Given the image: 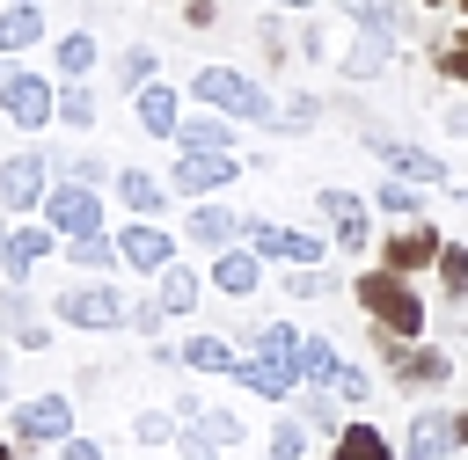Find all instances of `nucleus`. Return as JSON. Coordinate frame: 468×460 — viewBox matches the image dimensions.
<instances>
[{
    "label": "nucleus",
    "instance_id": "1",
    "mask_svg": "<svg viewBox=\"0 0 468 460\" xmlns=\"http://www.w3.org/2000/svg\"><path fill=\"white\" fill-rule=\"evenodd\" d=\"M351 299L366 307L373 329L402 336V343H424V292L402 277V270H358L351 277Z\"/></svg>",
    "mask_w": 468,
    "mask_h": 460
},
{
    "label": "nucleus",
    "instance_id": "2",
    "mask_svg": "<svg viewBox=\"0 0 468 460\" xmlns=\"http://www.w3.org/2000/svg\"><path fill=\"white\" fill-rule=\"evenodd\" d=\"M190 102H205L219 117H241V124H278V95L241 66H197L190 73Z\"/></svg>",
    "mask_w": 468,
    "mask_h": 460
},
{
    "label": "nucleus",
    "instance_id": "3",
    "mask_svg": "<svg viewBox=\"0 0 468 460\" xmlns=\"http://www.w3.org/2000/svg\"><path fill=\"white\" fill-rule=\"evenodd\" d=\"M51 314H58L66 329H88V336H110V329H124V314H132V299H124L117 285H102V277H80V285H66V292L51 299Z\"/></svg>",
    "mask_w": 468,
    "mask_h": 460
},
{
    "label": "nucleus",
    "instance_id": "4",
    "mask_svg": "<svg viewBox=\"0 0 468 460\" xmlns=\"http://www.w3.org/2000/svg\"><path fill=\"white\" fill-rule=\"evenodd\" d=\"M0 117H7L15 131H44V124H58V88H51L44 73H29V66H7V80H0Z\"/></svg>",
    "mask_w": 468,
    "mask_h": 460
},
{
    "label": "nucleus",
    "instance_id": "5",
    "mask_svg": "<svg viewBox=\"0 0 468 460\" xmlns=\"http://www.w3.org/2000/svg\"><path fill=\"white\" fill-rule=\"evenodd\" d=\"M44 197H51V153H7L0 161V219H29V212H44Z\"/></svg>",
    "mask_w": 468,
    "mask_h": 460
},
{
    "label": "nucleus",
    "instance_id": "6",
    "mask_svg": "<svg viewBox=\"0 0 468 460\" xmlns=\"http://www.w3.org/2000/svg\"><path fill=\"white\" fill-rule=\"evenodd\" d=\"M358 146L380 161V168H395L402 183H417V190H431V183H446V153H431V146H410V139H395V131H358Z\"/></svg>",
    "mask_w": 468,
    "mask_h": 460
},
{
    "label": "nucleus",
    "instance_id": "7",
    "mask_svg": "<svg viewBox=\"0 0 468 460\" xmlns=\"http://www.w3.org/2000/svg\"><path fill=\"white\" fill-rule=\"evenodd\" d=\"M7 431L22 438V445H66L73 438V394H29V402H15L7 409Z\"/></svg>",
    "mask_w": 468,
    "mask_h": 460
},
{
    "label": "nucleus",
    "instance_id": "8",
    "mask_svg": "<svg viewBox=\"0 0 468 460\" xmlns=\"http://www.w3.org/2000/svg\"><path fill=\"white\" fill-rule=\"evenodd\" d=\"M314 212L336 226V248H344V256H366V248H373V204H366L358 190L322 183V190H314Z\"/></svg>",
    "mask_w": 468,
    "mask_h": 460
},
{
    "label": "nucleus",
    "instance_id": "9",
    "mask_svg": "<svg viewBox=\"0 0 468 460\" xmlns=\"http://www.w3.org/2000/svg\"><path fill=\"white\" fill-rule=\"evenodd\" d=\"M44 226H51L58 241L102 234V197H95L88 183H51V197H44Z\"/></svg>",
    "mask_w": 468,
    "mask_h": 460
},
{
    "label": "nucleus",
    "instance_id": "10",
    "mask_svg": "<svg viewBox=\"0 0 468 460\" xmlns=\"http://www.w3.org/2000/svg\"><path fill=\"white\" fill-rule=\"evenodd\" d=\"M44 256H58V234H51L44 219H15L7 241H0V277H7V285H29V270H37Z\"/></svg>",
    "mask_w": 468,
    "mask_h": 460
},
{
    "label": "nucleus",
    "instance_id": "11",
    "mask_svg": "<svg viewBox=\"0 0 468 460\" xmlns=\"http://www.w3.org/2000/svg\"><path fill=\"white\" fill-rule=\"evenodd\" d=\"M183 234L197 241V248H241L249 241V212H234V204H212V197H197L190 212H183Z\"/></svg>",
    "mask_w": 468,
    "mask_h": 460
},
{
    "label": "nucleus",
    "instance_id": "12",
    "mask_svg": "<svg viewBox=\"0 0 468 460\" xmlns=\"http://www.w3.org/2000/svg\"><path fill=\"white\" fill-rule=\"evenodd\" d=\"M439 248H446V241H439L431 219H402V226L380 241V270H402V277H410V270H431Z\"/></svg>",
    "mask_w": 468,
    "mask_h": 460
},
{
    "label": "nucleus",
    "instance_id": "13",
    "mask_svg": "<svg viewBox=\"0 0 468 460\" xmlns=\"http://www.w3.org/2000/svg\"><path fill=\"white\" fill-rule=\"evenodd\" d=\"M241 168H249L241 153H176L168 183H176L183 197H212V190H227V183H234Z\"/></svg>",
    "mask_w": 468,
    "mask_h": 460
},
{
    "label": "nucleus",
    "instance_id": "14",
    "mask_svg": "<svg viewBox=\"0 0 468 460\" xmlns=\"http://www.w3.org/2000/svg\"><path fill=\"white\" fill-rule=\"evenodd\" d=\"M249 248L263 263H322V234H300V226H278V219H249Z\"/></svg>",
    "mask_w": 468,
    "mask_h": 460
},
{
    "label": "nucleus",
    "instance_id": "15",
    "mask_svg": "<svg viewBox=\"0 0 468 460\" xmlns=\"http://www.w3.org/2000/svg\"><path fill=\"white\" fill-rule=\"evenodd\" d=\"M388 66H395V29H358V22H351V44H344L336 73H344V80H380Z\"/></svg>",
    "mask_w": 468,
    "mask_h": 460
},
{
    "label": "nucleus",
    "instance_id": "16",
    "mask_svg": "<svg viewBox=\"0 0 468 460\" xmlns=\"http://www.w3.org/2000/svg\"><path fill=\"white\" fill-rule=\"evenodd\" d=\"M117 256H124V270H146V277H161V270L176 263V241H168L154 219H132V226H117Z\"/></svg>",
    "mask_w": 468,
    "mask_h": 460
},
{
    "label": "nucleus",
    "instance_id": "17",
    "mask_svg": "<svg viewBox=\"0 0 468 460\" xmlns=\"http://www.w3.org/2000/svg\"><path fill=\"white\" fill-rule=\"evenodd\" d=\"M453 445H461L453 409H417V416H410V431H402V460H446Z\"/></svg>",
    "mask_w": 468,
    "mask_h": 460
},
{
    "label": "nucleus",
    "instance_id": "18",
    "mask_svg": "<svg viewBox=\"0 0 468 460\" xmlns=\"http://www.w3.org/2000/svg\"><path fill=\"white\" fill-rule=\"evenodd\" d=\"M132 117H139L146 139H176V124H183V95H176L168 80H146V88L132 95Z\"/></svg>",
    "mask_w": 468,
    "mask_h": 460
},
{
    "label": "nucleus",
    "instance_id": "19",
    "mask_svg": "<svg viewBox=\"0 0 468 460\" xmlns=\"http://www.w3.org/2000/svg\"><path fill=\"white\" fill-rule=\"evenodd\" d=\"M176 146L183 153H234V117H219V110H183V124H176Z\"/></svg>",
    "mask_w": 468,
    "mask_h": 460
},
{
    "label": "nucleus",
    "instance_id": "20",
    "mask_svg": "<svg viewBox=\"0 0 468 460\" xmlns=\"http://www.w3.org/2000/svg\"><path fill=\"white\" fill-rule=\"evenodd\" d=\"M234 387H249V394H263V402H292V394H300V372L249 350V358H234Z\"/></svg>",
    "mask_w": 468,
    "mask_h": 460
},
{
    "label": "nucleus",
    "instance_id": "21",
    "mask_svg": "<svg viewBox=\"0 0 468 460\" xmlns=\"http://www.w3.org/2000/svg\"><path fill=\"white\" fill-rule=\"evenodd\" d=\"M0 329H7L15 350H44V343H51V329L37 321V299H29L22 285H0Z\"/></svg>",
    "mask_w": 468,
    "mask_h": 460
},
{
    "label": "nucleus",
    "instance_id": "22",
    "mask_svg": "<svg viewBox=\"0 0 468 460\" xmlns=\"http://www.w3.org/2000/svg\"><path fill=\"white\" fill-rule=\"evenodd\" d=\"M256 285H263V256H256V248H219V256H212V292L249 299Z\"/></svg>",
    "mask_w": 468,
    "mask_h": 460
},
{
    "label": "nucleus",
    "instance_id": "23",
    "mask_svg": "<svg viewBox=\"0 0 468 460\" xmlns=\"http://www.w3.org/2000/svg\"><path fill=\"white\" fill-rule=\"evenodd\" d=\"M110 183H117V204H124L132 219H154V212H168V190H161L146 168H117Z\"/></svg>",
    "mask_w": 468,
    "mask_h": 460
},
{
    "label": "nucleus",
    "instance_id": "24",
    "mask_svg": "<svg viewBox=\"0 0 468 460\" xmlns=\"http://www.w3.org/2000/svg\"><path fill=\"white\" fill-rule=\"evenodd\" d=\"M154 299H161V314H197V299H205V277H197L190 263H168V270L154 277Z\"/></svg>",
    "mask_w": 468,
    "mask_h": 460
},
{
    "label": "nucleus",
    "instance_id": "25",
    "mask_svg": "<svg viewBox=\"0 0 468 460\" xmlns=\"http://www.w3.org/2000/svg\"><path fill=\"white\" fill-rule=\"evenodd\" d=\"M44 44V7H0V58H22V51H37Z\"/></svg>",
    "mask_w": 468,
    "mask_h": 460
},
{
    "label": "nucleus",
    "instance_id": "26",
    "mask_svg": "<svg viewBox=\"0 0 468 460\" xmlns=\"http://www.w3.org/2000/svg\"><path fill=\"white\" fill-rule=\"evenodd\" d=\"M58 256L73 263V270H88V277H102V270H117L124 256H117V234H80V241H58Z\"/></svg>",
    "mask_w": 468,
    "mask_h": 460
},
{
    "label": "nucleus",
    "instance_id": "27",
    "mask_svg": "<svg viewBox=\"0 0 468 460\" xmlns=\"http://www.w3.org/2000/svg\"><path fill=\"white\" fill-rule=\"evenodd\" d=\"M329 460H402V453L380 438V423H344L336 445H329Z\"/></svg>",
    "mask_w": 468,
    "mask_h": 460
},
{
    "label": "nucleus",
    "instance_id": "28",
    "mask_svg": "<svg viewBox=\"0 0 468 460\" xmlns=\"http://www.w3.org/2000/svg\"><path fill=\"white\" fill-rule=\"evenodd\" d=\"M51 58H58V80H88V73H95V58H102V44H95L88 29H66V37L51 44Z\"/></svg>",
    "mask_w": 468,
    "mask_h": 460
},
{
    "label": "nucleus",
    "instance_id": "29",
    "mask_svg": "<svg viewBox=\"0 0 468 460\" xmlns=\"http://www.w3.org/2000/svg\"><path fill=\"white\" fill-rule=\"evenodd\" d=\"M176 350H183V365H190V372H234V358H241L227 336H205V329H197V336H183Z\"/></svg>",
    "mask_w": 468,
    "mask_h": 460
},
{
    "label": "nucleus",
    "instance_id": "30",
    "mask_svg": "<svg viewBox=\"0 0 468 460\" xmlns=\"http://www.w3.org/2000/svg\"><path fill=\"white\" fill-rule=\"evenodd\" d=\"M292 416H300L307 431H322V438L344 431V416H336V387H307V380H300V409H292Z\"/></svg>",
    "mask_w": 468,
    "mask_h": 460
},
{
    "label": "nucleus",
    "instance_id": "31",
    "mask_svg": "<svg viewBox=\"0 0 468 460\" xmlns=\"http://www.w3.org/2000/svg\"><path fill=\"white\" fill-rule=\"evenodd\" d=\"M146 80H161V51H154V44H124V51H117V88L139 95Z\"/></svg>",
    "mask_w": 468,
    "mask_h": 460
},
{
    "label": "nucleus",
    "instance_id": "32",
    "mask_svg": "<svg viewBox=\"0 0 468 460\" xmlns=\"http://www.w3.org/2000/svg\"><path fill=\"white\" fill-rule=\"evenodd\" d=\"M336 365H344V358H336V343H329V336H300V380H307V387H329V380H336Z\"/></svg>",
    "mask_w": 468,
    "mask_h": 460
},
{
    "label": "nucleus",
    "instance_id": "33",
    "mask_svg": "<svg viewBox=\"0 0 468 460\" xmlns=\"http://www.w3.org/2000/svg\"><path fill=\"white\" fill-rule=\"evenodd\" d=\"M58 124H66V131H95V95H88V80H58Z\"/></svg>",
    "mask_w": 468,
    "mask_h": 460
},
{
    "label": "nucleus",
    "instance_id": "34",
    "mask_svg": "<svg viewBox=\"0 0 468 460\" xmlns=\"http://www.w3.org/2000/svg\"><path fill=\"white\" fill-rule=\"evenodd\" d=\"M336 285H344V277L322 270V263H292V270H285V292H292V299H329Z\"/></svg>",
    "mask_w": 468,
    "mask_h": 460
},
{
    "label": "nucleus",
    "instance_id": "35",
    "mask_svg": "<svg viewBox=\"0 0 468 460\" xmlns=\"http://www.w3.org/2000/svg\"><path fill=\"white\" fill-rule=\"evenodd\" d=\"M373 204H380L388 219H424V190H417V183H402V175H395V183H380V197H373Z\"/></svg>",
    "mask_w": 468,
    "mask_h": 460
},
{
    "label": "nucleus",
    "instance_id": "36",
    "mask_svg": "<svg viewBox=\"0 0 468 460\" xmlns=\"http://www.w3.org/2000/svg\"><path fill=\"white\" fill-rule=\"evenodd\" d=\"M307 438H314V431H307L300 416H278V423H271V445H263V453H271V460H307Z\"/></svg>",
    "mask_w": 468,
    "mask_h": 460
},
{
    "label": "nucleus",
    "instance_id": "37",
    "mask_svg": "<svg viewBox=\"0 0 468 460\" xmlns=\"http://www.w3.org/2000/svg\"><path fill=\"white\" fill-rule=\"evenodd\" d=\"M431 270H439V292H446V299H468V248H461V241H446Z\"/></svg>",
    "mask_w": 468,
    "mask_h": 460
},
{
    "label": "nucleus",
    "instance_id": "38",
    "mask_svg": "<svg viewBox=\"0 0 468 460\" xmlns=\"http://www.w3.org/2000/svg\"><path fill=\"white\" fill-rule=\"evenodd\" d=\"M51 168H58V183H88V190L110 175V161H102V153H51Z\"/></svg>",
    "mask_w": 468,
    "mask_h": 460
},
{
    "label": "nucleus",
    "instance_id": "39",
    "mask_svg": "<svg viewBox=\"0 0 468 460\" xmlns=\"http://www.w3.org/2000/svg\"><path fill=\"white\" fill-rule=\"evenodd\" d=\"M176 431H183L176 409H139V416H132V438H139V445H176Z\"/></svg>",
    "mask_w": 468,
    "mask_h": 460
},
{
    "label": "nucleus",
    "instance_id": "40",
    "mask_svg": "<svg viewBox=\"0 0 468 460\" xmlns=\"http://www.w3.org/2000/svg\"><path fill=\"white\" fill-rule=\"evenodd\" d=\"M351 22H358V29H395V37L410 29V15H402L395 0H351Z\"/></svg>",
    "mask_w": 468,
    "mask_h": 460
},
{
    "label": "nucleus",
    "instance_id": "41",
    "mask_svg": "<svg viewBox=\"0 0 468 460\" xmlns=\"http://www.w3.org/2000/svg\"><path fill=\"white\" fill-rule=\"evenodd\" d=\"M314 124H322V95L300 88L292 102H278V131H314Z\"/></svg>",
    "mask_w": 468,
    "mask_h": 460
},
{
    "label": "nucleus",
    "instance_id": "42",
    "mask_svg": "<svg viewBox=\"0 0 468 460\" xmlns=\"http://www.w3.org/2000/svg\"><path fill=\"white\" fill-rule=\"evenodd\" d=\"M197 431H205L212 445H241V438H249V423H241L234 409H205V416H197Z\"/></svg>",
    "mask_w": 468,
    "mask_h": 460
},
{
    "label": "nucleus",
    "instance_id": "43",
    "mask_svg": "<svg viewBox=\"0 0 468 460\" xmlns=\"http://www.w3.org/2000/svg\"><path fill=\"white\" fill-rule=\"evenodd\" d=\"M431 66H439L446 80H461V88H468V29H461L453 44H439V51H431Z\"/></svg>",
    "mask_w": 468,
    "mask_h": 460
},
{
    "label": "nucleus",
    "instance_id": "44",
    "mask_svg": "<svg viewBox=\"0 0 468 460\" xmlns=\"http://www.w3.org/2000/svg\"><path fill=\"white\" fill-rule=\"evenodd\" d=\"M336 402H373V372H358V365H336Z\"/></svg>",
    "mask_w": 468,
    "mask_h": 460
},
{
    "label": "nucleus",
    "instance_id": "45",
    "mask_svg": "<svg viewBox=\"0 0 468 460\" xmlns=\"http://www.w3.org/2000/svg\"><path fill=\"white\" fill-rule=\"evenodd\" d=\"M161 321H168V314H161V299H132V314H124V329H139L146 343L161 336Z\"/></svg>",
    "mask_w": 468,
    "mask_h": 460
},
{
    "label": "nucleus",
    "instance_id": "46",
    "mask_svg": "<svg viewBox=\"0 0 468 460\" xmlns=\"http://www.w3.org/2000/svg\"><path fill=\"white\" fill-rule=\"evenodd\" d=\"M176 460H219V445H212L197 423H183V431H176Z\"/></svg>",
    "mask_w": 468,
    "mask_h": 460
},
{
    "label": "nucleus",
    "instance_id": "47",
    "mask_svg": "<svg viewBox=\"0 0 468 460\" xmlns=\"http://www.w3.org/2000/svg\"><path fill=\"white\" fill-rule=\"evenodd\" d=\"M439 124H446L453 139H468V95H446V102H439Z\"/></svg>",
    "mask_w": 468,
    "mask_h": 460
},
{
    "label": "nucleus",
    "instance_id": "48",
    "mask_svg": "<svg viewBox=\"0 0 468 460\" xmlns=\"http://www.w3.org/2000/svg\"><path fill=\"white\" fill-rule=\"evenodd\" d=\"M292 51H300V58H307V66H314V58H322V51H329V29H322V22H307V29H300V44H292Z\"/></svg>",
    "mask_w": 468,
    "mask_h": 460
},
{
    "label": "nucleus",
    "instance_id": "49",
    "mask_svg": "<svg viewBox=\"0 0 468 460\" xmlns=\"http://www.w3.org/2000/svg\"><path fill=\"white\" fill-rule=\"evenodd\" d=\"M183 22H190V29H212V22H219V0H183Z\"/></svg>",
    "mask_w": 468,
    "mask_h": 460
},
{
    "label": "nucleus",
    "instance_id": "50",
    "mask_svg": "<svg viewBox=\"0 0 468 460\" xmlns=\"http://www.w3.org/2000/svg\"><path fill=\"white\" fill-rule=\"evenodd\" d=\"M0 409H15V372H7V358H0Z\"/></svg>",
    "mask_w": 468,
    "mask_h": 460
},
{
    "label": "nucleus",
    "instance_id": "51",
    "mask_svg": "<svg viewBox=\"0 0 468 460\" xmlns=\"http://www.w3.org/2000/svg\"><path fill=\"white\" fill-rule=\"evenodd\" d=\"M256 7H314V0H256Z\"/></svg>",
    "mask_w": 468,
    "mask_h": 460
},
{
    "label": "nucleus",
    "instance_id": "52",
    "mask_svg": "<svg viewBox=\"0 0 468 460\" xmlns=\"http://www.w3.org/2000/svg\"><path fill=\"white\" fill-rule=\"evenodd\" d=\"M0 460H15V445H7V438H0Z\"/></svg>",
    "mask_w": 468,
    "mask_h": 460
},
{
    "label": "nucleus",
    "instance_id": "53",
    "mask_svg": "<svg viewBox=\"0 0 468 460\" xmlns=\"http://www.w3.org/2000/svg\"><path fill=\"white\" fill-rule=\"evenodd\" d=\"M0 241H7V219H0Z\"/></svg>",
    "mask_w": 468,
    "mask_h": 460
},
{
    "label": "nucleus",
    "instance_id": "54",
    "mask_svg": "<svg viewBox=\"0 0 468 460\" xmlns=\"http://www.w3.org/2000/svg\"><path fill=\"white\" fill-rule=\"evenodd\" d=\"M424 7H446V0H424Z\"/></svg>",
    "mask_w": 468,
    "mask_h": 460
}]
</instances>
